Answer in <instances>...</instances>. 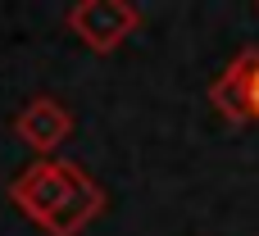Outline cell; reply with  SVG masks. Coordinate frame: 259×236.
<instances>
[{
    "label": "cell",
    "mask_w": 259,
    "mask_h": 236,
    "mask_svg": "<svg viewBox=\"0 0 259 236\" xmlns=\"http://www.w3.org/2000/svg\"><path fill=\"white\" fill-rule=\"evenodd\" d=\"M64 27L91 55H114V50H123L127 36H137L141 9L132 0H77L64 9Z\"/></svg>",
    "instance_id": "7a4b0ae2"
},
{
    "label": "cell",
    "mask_w": 259,
    "mask_h": 236,
    "mask_svg": "<svg viewBox=\"0 0 259 236\" xmlns=\"http://www.w3.org/2000/svg\"><path fill=\"white\" fill-rule=\"evenodd\" d=\"M9 205L46 236H82L109 205L105 186L73 159H36L9 182Z\"/></svg>",
    "instance_id": "6da1fadb"
},
{
    "label": "cell",
    "mask_w": 259,
    "mask_h": 236,
    "mask_svg": "<svg viewBox=\"0 0 259 236\" xmlns=\"http://www.w3.org/2000/svg\"><path fill=\"white\" fill-rule=\"evenodd\" d=\"M209 105L232 127H241V123L259 127V45H246L241 55H232V64L209 86Z\"/></svg>",
    "instance_id": "3957f363"
},
{
    "label": "cell",
    "mask_w": 259,
    "mask_h": 236,
    "mask_svg": "<svg viewBox=\"0 0 259 236\" xmlns=\"http://www.w3.org/2000/svg\"><path fill=\"white\" fill-rule=\"evenodd\" d=\"M9 132H14L18 146H27L36 159H55L59 146L73 136V109H68L59 96H32V100L14 114Z\"/></svg>",
    "instance_id": "277c9868"
}]
</instances>
